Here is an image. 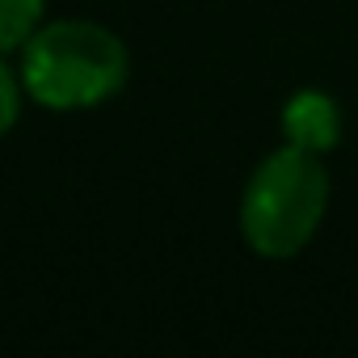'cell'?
<instances>
[{"instance_id": "1", "label": "cell", "mask_w": 358, "mask_h": 358, "mask_svg": "<svg viewBox=\"0 0 358 358\" xmlns=\"http://www.w3.org/2000/svg\"><path fill=\"white\" fill-rule=\"evenodd\" d=\"M127 43L101 22H43L22 47V89L47 110H89L127 85Z\"/></svg>"}, {"instance_id": "2", "label": "cell", "mask_w": 358, "mask_h": 358, "mask_svg": "<svg viewBox=\"0 0 358 358\" xmlns=\"http://www.w3.org/2000/svg\"><path fill=\"white\" fill-rule=\"evenodd\" d=\"M329 211V173L316 152L282 143L270 152L241 194V236L266 262H287L308 249Z\"/></svg>"}, {"instance_id": "3", "label": "cell", "mask_w": 358, "mask_h": 358, "mask_svg": "<svg viewBox=\"0 0 358 358\" xmlns=\"http://www.w3.org/2000/svg\"><path fill=\"white\" fill-rule=\"evenodd\" d=\"M282 135L287 143L303 148V152H333L341 139V110L329 93L320 89H299L287 106H282Z\"/></svg>"}, {"instance_id": "4", "label": "cell", "mask_w": 358, "mask_h": 358, "mask_svg": "<svg viewBox=\"0 0 358 358\" xmlns=\"http://www.w3.org/2000/svg\"><path fill=\"white\" fill-rule=\"evenodd\" d=\"M47 0H0V55L22 51L43 26Z\"/></svg>"}, {"instance_id": "5", "label": "cell", "mask_w": 358, "mask_h": 358, "mask_svg": "<svg viewBox=\"0 0 358 358\" xmlns=\"http://www.w3.org/2000/svg\"><path fill=\"white\" fill-rule=\"evenodd\" d=\"M22 93H26L22 76L5 64V55H0V139H5L22 118Z\"/></svg>"}]
</instances>
